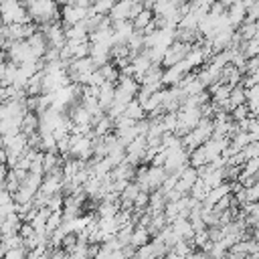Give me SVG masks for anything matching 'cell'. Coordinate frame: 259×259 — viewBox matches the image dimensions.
Returning <instances> with one entry per match:
<instances>
[{
  "label": "cell",
  "instance_id": "obj_1",
  "mask_svg": "<svg viewBox=\"0 0 259 259\" xmlns=\"http://www.w3.org/2000/svg\"><path fill=\"white\" fill-rule=\"evenodd\" d=\"M229 101H231V109L237 107V105H245V103H247V89H245L243 85L233 87V89H231V97H229Z\"/></svg>",
  "mask_w": 259,
  "mask_h": 259
},
{
  "label": "cell",
  "instance_id": "obj_2",
  "mask_svg": "<svg viewBox=\"0 0 259 259\" xmlns=\"http://www.w3.org/2000/svg\"><path fill=\"white\" fill-rule=\"evenodd\" d=\"M148 239H150V231L144 229V227H140V229H134L132 239H130V245H134V247H144V245H148Z\"/></svg>",
  "mask_w": 259,
  "mask_h": 259
},
{
  "label": "cell",
  "instance_id": "obj_3",
  "mask_svg": "<svg viewBox=\"0 0 259 259\" xmlns=\"http://www.w3.org/2000/svg\"><path fill=\"white\" fill-rule=\"evenodd\" d=\"M247 259H255V257H247Z\"/></svg>",
  "mask_w": 259,
  "mask_h": 259
}]
</instances>
